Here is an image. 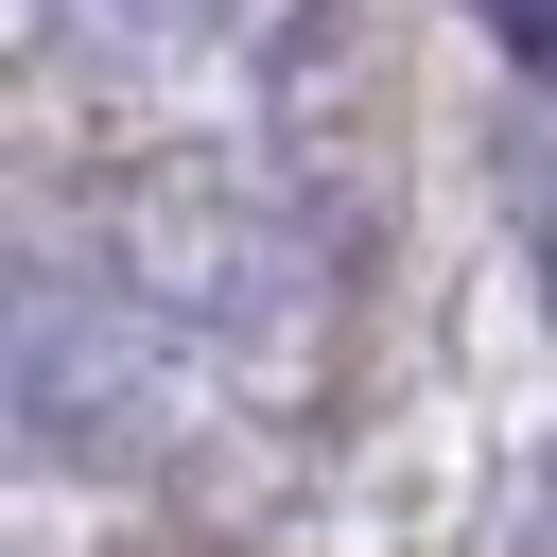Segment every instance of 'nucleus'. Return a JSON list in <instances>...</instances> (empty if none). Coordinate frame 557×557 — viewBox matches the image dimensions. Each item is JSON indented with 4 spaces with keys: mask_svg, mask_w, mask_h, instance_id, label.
Wrapping results in <instances>:
<instances>
[{
    "mask_svg": "<svg viewBox=\"0 0 557 557\" xmlns=\"http://www.w3.org/2000/svg\"><path fill=\"white\" fill-rule=\"evenodd\" d=\"M139 17H209V0H139Z\"/></svg>",
    "mask_w": 557,
    "mask_h": 557,
    "instance_id": "obj_4",
    "label": "nucleus"
},
{
    "mask_svg": "<svg viewBox=\"0 0 557 557\" xmlns=\"http://www.w3.org/2000/svg\"><path fill=\"white\" fill-rule=\"evenodd\" d=\"M505 226H522V261H540V313H557V122H522V139H505Z\"/></svg>",
    "mask_w": 557,
    "mask_h": 557,
    "instance_id": "obj_2",
    "label": "nucleus"
},
{
    "mask_svg": "<svg viewBox=\"0 0 557 557\" xmlns=\"http://www.w3.org/2000/svg\"><path fill=\"white\" fill-rule=\"evenodd\" d=\"M470 17L505 35V70H540V87H557V0H470Z\"/></svg>",
    "mask_w": 557,
    "mask_h": 557,
    "instance_id": "obj_3",
    "label": "nucleus"
},
{
    "mask_svg": "<svg viewBox=\"0 0 557 557\" xmlns=\"http://www.w3.org/2000/svg\"><path fill=\"white\" fill-rule=\"evenodd\" d=\"M174 348H191V331H174L122 261L70 296V261L35 244V261H17V453H35V470H122V453H157Z\"/></svg>",
    "mask_w": 557,
    "mask_h": 557,
    "instance_id": "obj_1",
    "label": "nucleus"
}]
</instances>
